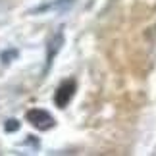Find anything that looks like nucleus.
Segmentation results:
<instances>
[{
  "label": "nucleus",
  "instance_id": "1",
  "mask_svg": "<svg viewBox=\"0 0 156 156\" xmlns=\"http://www.w3.org/2000/svg\"><path fill=\"white\" fill-rule=\"evenodd\" d=\"M27 122L37 127L39 131H48L50 127H54V118L50 116L46 110H41V108H33V110L27 112Z\"/></svg>",
  "mask_w": 156,
  "mask_h": 156
},
{
  "label": "nucleus",
  "instance_id": "2",
  "mask_svg": "<svg viewBox=\"0 0 156 156\" xmlns=\"http://www.w3.org/2000/svg\"><path fill=\"white\" fill-rule=\"evenodd\" d=\"M73 94H75V83L73 81H66V83H62V85L58 87L56 94H54V102H56L58 108H66L68 102L73 98Z\"/></svg>",
  "mask_w": 156,
  "mask_h": 156
},
{
  "label": "nucleus",
  "instance_id": "3",
  "mask_svg": "<svg viewBox=\"0 0 156 156\" xmlns=\"http://www.w3.org/2000/svg\"><path fill=\"white\" fill-rule=\"evenodd\" d=\"M62 44H64V35H62V33H58L56 37H52V41L48 43V50H46V69L50 68L52 60H54V56L58 54V50L62 48Z\"/></svg>",
  "mask_w": 156,
  "mask_h": 156
},
{
  "label": "nucleus",
  "instance_id": "4",
  "mask_svg": "<svg viewBox=\"0 0 156 156\" xmlns=\"http://www.w3.org/2000/svg\"><path fill=\"white\" fill-rule=\"evenodd\" d=\"M4 127H6V131H16L17 127H20V122H17V119H8Z\"/></svg>",
  "mask_w": 156,
  "mask_h": 156
}]
</instances>
